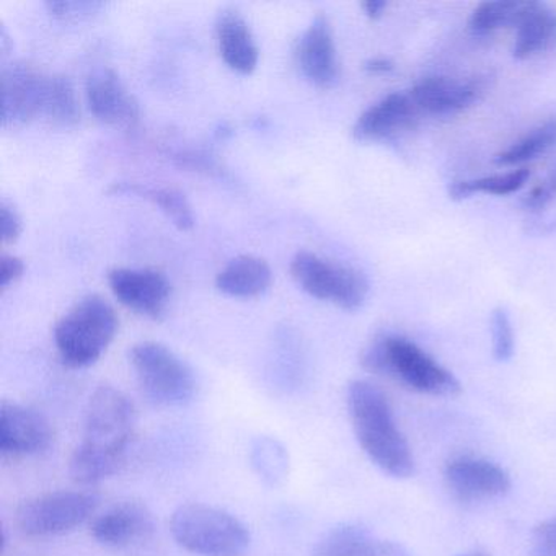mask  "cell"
<instances>
[{
	"label": "cell",
	"instance_id": "24",
	"mask_svg": "<svg viewBox=\"0 0 556 556\" xmlns=\"http://www.w3.org/2000/svg\"><path fill=\"white\" fill-rule=\"evenodd\" d=\"M51 122L61 126H73L79 123L80 106L73 80L63 74L47 77L45 87L43 113Z\"/></svg>",
	"mask_w": 556,
	"mask_h": 556
},
{
	"label": "cell",
	"instance_id": "15",
	"mask_svg": "<svg viewBox=\"0 0 556 556\" xmlns=\"http://www.w3.org/2000/svg\"><path fill=\"white\" fill-rule=\"evenodd\" d=\"M295 56L302 73L315 86L331 87L337 84L340 61L330 21L324 14H318L305 28Z\"/></svg>",
	"mask_w": 556,
	"mask_h": 556
},
{
	"label": "cell",
	"instance_id": "33",
	"mask_svg": "<svg viewBox=\"0 0 556 556\" xmlns=\"http://www.w3.org/2000/svg\"><path fill=\"white\" fill-rule=\"evenodd\" d=\"M553 197H555V193H553L552 187H549L545 180L543 184L533 187L532 190L527 193V197L523 198L522 204L526 210L539 211L543 210V207L553 200Z\"/></svg>",
	"mask_w": 556,
	"mask_h": 556
},
{
	"label": "cell",
	"instance_id": "7",
	"mask_svg": "<svg viewBox=\"0 0 556 556\" xmlns=\"http://www.w3.org/2000/svg\"><path fill=\"white\" fill-rule=\"evenodd\" d=\"M291 275L305 292L320 301L333 302L344 311L363 307L369 294V282L363 273L353 266L321 258L308 250L292 256Z\"/></svg>",
	"mask_w": 556,
	"mask_h": 556
},
{
	"label": "cell",
	"instance_id": "30",
	"mask_svg": "<svg viewBox=\"0 0 556 556\" xmlns=\"http://www.w3.org/2000/svg\"><path fill=\"white\" fill-rule=\"evenodd\" d=\"M22 233V219L18 216L17 210L8 201L0 203V236L2 242L14 243L17 242Z\"/></svg>",
	"mask_w": 556,
	"mask_h": 556
},
{
	"label": "cell",
	"instance_id": "36",
	"mask_svg": "<svg viewBox=\"0 0 556 556\" xmlns=\"http://www.w3.org/2000/svg\"><path fill=\"white\" fill-rule=\"evenodd\" d=\"M546 184L552 187L553 193L556 194V168H553L552 174H549V177L546 178Z\"/></svg>",
	"mask_w": 556,
	"mask_h": 556
},
{
	"label": "cell",
	"instance_id": "6",
	"mask_svg": "<svg viewBox=\"0 0 556 556\" xmlns=\"http://www.w3.org/2000/svg\"><path fill=\"white\" fill-rule=\"evenodd\" d=\"M132 369L146 395L162 406H185L197 393L193 369L174 351L155 341L135 344Z\"/></svg>",
	"mask_w": 556,
	"mask_h": 556
},
{
	"label": "cell",
	"instance_id": "8",
	"mask_svg": "<svg viewBox=\"0 0 556 556\" xmlns=\"http://www.w3.org/2000/svg\"><path fill=\"white\" fill-rule=\"evenodd\" d=\"M99 506L96 494L87 491H53L30 497L18 506V529L28 536L63 535L83 526Z\"/></svg>",
	"mask_w": 556,
	"mask_h": 556
},
{
	"label": "cell",
	"instance_id": "16",
	"mask_svg": "<svg viewBox=\"0 0 556 556\" xmlns=\"http://www.w3.org/2000/svg\"><path fill=\"white\" fill-rule=\"evenodd\" d=\"M154 529V516L144 503L123 501L93 520L92 535L100 545L126 548L144 542Z\"/></svg>",
	"mask_w": 556,
	"mask_h": 556
},
{
	"label": "cell",
	"instance_id": "35",
	"mask_svg": "<svg viewBox=\"0 0 556 556\" xmlns=\"http://www.w3.org/2000/svg\"><path fill=\"white\" fill-rule=\"evenodd\" d=\"M366 71L374 74H386L393 70V64L389 60L383 58H374V60L367 61Z\"/></svg>",
	"mask_w": 556,
	"mask_h": 556
},
{
	"label": "cell",
	"instance_id": "3",
	"mask_svg": "<svg viewBox=\"0 0 556 556\" xmlns=\"http://www.w3.org/2000/svg\"><path fill=\"white\" fill-rule=\"evenodd\" d=\"M364 369L390 377L413 392L455 396L462 392L457 377L429 356L422 348L399 334L376 338L361 354Z\"/></svg>",
	"mask_w": 556,
	"mask_h": 556
},
{
	"label": "cell",
	"instance_id": "10",
	"mask_svg": "<svg viewBox=\"0 0 556 556\" xmlns=\"http://www.w3.org/2000/svg\"><path fill=\"white\" fill-rule=\"evenodd\" d=\"M448 491L465 503L496 500L509 493L513 481L509 473L488 458L460 455L444 468Z\"/></svg>",
	"mask_w": 556,
	"mask_h": 556
},
{
	"label": "cell",
	"instance_id": "25",
	"mask_svg": "<svg viewBox=\"0 0 556 556\" xmlns=\"http://www.w3.org/2000/svg\"><path fill=\"white\" fill-rule=\"evenodd\" d=\"M530 172L527 168H517V170L507 172V174L491 175V177L475 178V180L455 181L448 188V194L452 200H465L473 194H496V197H506V194L516 193L529 180Z\"/></svg>",
	"mask_w": 556,
	"mask_h": 556
},
{
	"label": "cell",
	"instance_id": "20",
	"mask_svg": "<svg viewBox=\"0 0 556 556\" xmlns=\"http://www.w3.org/2000/svg\"><path fill=\"white\" fill-rule=\"evenodd\" d=\"M556 47V12L542 2H526L516 25L513 56L532 60Z\"/></svg>",
	"mask_w": 556,
	"mask_h": 556
},
{
	"label": "cell",
	"instance_id": "27",
	"mask_svg": "<svg viewBox=\"0 0 556 556\" xmlns=\"http://www.w3.org/2000/svg\"><path fill=\"white\" fill-rule=\"evenodd\" d=\"M253 468L256 475L265 481L266 484H276L285 481L289 470V455L281 442L273 438H258L252 445L250 452Z\"/></svg>",
	"mask_w": 556,
	"mask_h": 556
},
{
	"label": "cell",
	"instance_id": "5",
	"mask_svg": "<svg viewBox=\"0 0 556 556\" xmlns=\"http://www.w3.org/2000/svg\"><path fill=\"white\" fill-rule=\"evenodd\" d=\"M175 542L198 556H242L252 542L245 523L219 507L185 504L170 519Z\"/></svg>",
	"mask_w": 556,
	"mask_h": 556
},
{
	"label": "cell",
	"instance_id": "21",
	"mask_svg": "<svg viewBox=\"0 0 556 556\" xmlns=\"http://www.w3.org/2000/svg\"><path fill=\"white\" fill-rule=\"evenodd\" d=\"M273 273L265 260L240 255L230 260L216 276V288L233 298H253L271 285Z\"/></svg>",
	"mask_w": 556,
	"mask_h": 556
},
{
	"label": "cell",
	"instance_id": "13",
	"mask_svg": "<svg viewBox=\"0 0 556 556\" xmlns=\"http://www.w3.org/2000/svg\"><path fill=\"white\" fill-rule=\"evenodd\" d=\"M109 285L122 304L152 318L164 314L170 299V281L159 269L115 268L109 273Z\"/></svg>",
	"mask_w": 556,
	"mask_h": 556
},
{
	"label": "cell",
	"instance_id": "14",
	"mask_svg": "<svg viewBox=\"0 0 556 556\" xmlns=\"http://www.w3.org/2000/svg\"><path fill=\"white\" fill-rule=\"evenodd\" d=\"M486 89L484 77L467 80L426 77L409 90V96L421 115L451 116L470 109Z\"/></svg>",
	"mask_w": 556,
	"mask_h": 556
},
{
	"label": "cell",
	"instance_id": "34",
	"mask_svg": "<svg viewBox=\"0 0 556 556\" xmlns=\"http://www.w3.org/2000/svg\"><path fill=\"white\" fill-rule=\"evenodd\" d=\"M361 8L366 12L367 17L379 18L386 12L387 2H383V0H366L361 4Z\"/></svg>",
	"mask_w": 556,
	"mask_h": 556
},
{
	"label": "cell",
	"instance_id": "4",
	"mask_svg": "<svg viewBox=\"0 0 556 556\" xmlns=\"http://www.w3.org/2000/svg\"><path fill=\"white\" fill-rule=\"evenodd\" d=\"M115 308L102 295L80 299L54 327V343L66 366L80 369L97 363L118 333Z\"/></svg>",
	"mask_w": 556,
	"mask_h": 556
},
{
	"label": "cell",
	"instance_id": "29",
	"mask_svg": "<svg viewBox=\"0 0 556 556\" xmlns=\"http://www.w3.org/2000/svg\"><path fill=\"white\" fill-rule=\"evenodd\" d=\"M530 556H556V516L536 523L530 533Z\"/></svg>",
	"mask_w": 556,
	"mask_h": 556
},
{
	"label": "cell",
	"instance_id": "22",
	"mask_svg": "<svg viewBox=\"0 0 556 556\" xmlns=\"http://www.w3.org/2000/svg\"><path fill=\"white\" fill-rule=\"evenodd\" d=\"M109 193L136 194L151 201L161 207L162 213L181 230L193 229L194 214L190 201L184 191L174 187H149V185L132 184V181H116L110 185Z\"/></svg>",
	"mask_w": 556,
	"mask_h": 556
},
{
	"label": "cell",
	"instance_id": "12",
	"mask_svg": "<svg viewBox=\"0 0 556 556\" xmlns=\"http://www.w3.org/2000/svg\"><path fill=\"white\" fill-rule=\"evenodd\" d=\"M86 96L90 112L105 125L129 131L141 118L138 100L112 67H99L87 77Z\"/></svg>",
	"mask_w": 556,
	"mask_h": 556
},
{
	"label": "cell",
	"instance_id": "37",
	"mask_svg": "<svg viewBox=\"0 0 556 556\" xmlns=\"http://www.w3.org/2000/svg\"><path fill=\"white\" fill-rule=\"evenodd\" d=\"M460 556H491V555H488V553H484V552H471V553H465V555H460Z\"/></svg>",
	"mask_w": 556,
	"mask_h": 556
},
{
	"label": "cell",
	"instance_id": "19",
	"mask_svg": "<svg viewBox=\"0 0 556 556\" xmlns=\"http://www.w3.org/2000/svg\"><path fill=\"white\" fill-rule=\"evenodd\" d=\"M314 556H413L405 546L376 539L364 527L343 523L318 542Z\"/></svg>",
	"mask_w": 556,
	"mask_h": 556
},
{
	"label": "cell",
	"instance_id": "11",
	"mask_svg": "<svg viewBox=\"0 0 556 556\" xmlns=\"http://www.w3.org/2000/svg\"><path fill=\"white\" fill-rule=\"evenodd\" d=\"M54 439L47 416L15 402L0 405V451L8 457H28L47 451Z\"/></svg>",
	"mask_w": 556,
	"mask_h": 556
},
{
	"label": "cell",
	"instance_id": "32",
	"mask_svg": "<svg viewBox=\"0 0 556 556\" xmlns=\"http://www.w3.org/2000/svg\"><path fill=\"white\" fill-rule=\"evenodd\" d=\"M25 265L22 258L9 253H2L0 256V288L8 289L12 282L17 281L24 275Z\"/></svg>",
	"mask_w": 556,
	"mask_h": 556
},
{
	"label": "cell",
	"instance_id": "2",
	"mask_svg": "<svg viewBox=\"0 0 556 556\" xmlns=\"http://www.w3.org/2000/svg\"><path fill=\"white\" fill-rule=\"evenodd\" d=\"M348 413L364 454L390 477H413L415 457L386 393L369 380H353L346 392Z\"/></svg>",
	"mask_w": 556,
	"mask_h": 556
},
{
	"label": "cell",
	"instance_id": "28",
	"mask_svg": "<svg viewBox=\"0 0 556 556\" xmlns=\"http://www.w3.org/2000/svg\"><path fill=\"white\" fill-rule=\"evenodd\" d=\"M491 340H493V356L497 363H507L513 359L516 340H514L513 321L506 308H494L491 314Z\"/></svg>",
	"mask_w": 556,
	"mask_h": 556
},
{
	"label": "cell",
	"instance_id": "26",
	"mask_svg": "<svg viewBox=\"0 0 556 556\" xmlns=\"http://www.w3.org/2000/svg\"><path fill=\"white\" fill-rule=\"evenodd\" d=\"M526 2H484L471 12L468 28L475 37H486L501 28H516Z\"/></svg>",
	"mask_w": 556,
	"mask_h": 556
},
{
	"label": "cell",
	"instance_id": "9",
	"mask_svg": "<svg viewBox=\"0 0 556 556\" xmlns=\"http://www.w3.org/2000/svg\"><path fill=\"white\" fill-rule=\"evenodd\" d=\"M47 77L31 66L17 61L0 74V118L4 126H21L43 113Z\"/></svg>",
	"mask_w": 556,
	"mask_h": 556
},
{
	"label": "cell",
	"instance_id": "23",
	"mask_svg": "<svg viewBox=\"0 0 556 556\" xmlns=\"http://www.w3.org/2000/svg\"><path fill=\"white\" fill-rule=\"evenodd\" d=\"M553 149H556V113L552 118L532 129L529 135L514 142L506 151L500 152L494 157V162L504 167L526 164L548 154Z\"/></svg>",
	"mask_w": 556,
	"mask_h": 556
},
{
	"label": "cell",
	"instance_id": "18",
	"mask_svg": "<svg viewBox=\"0 0 556 556\" xmlns=\"http://www.w3.org/2000/svg\"><path fill=\"white\" fill-rule=\"evenodd\" d=\"M217 45L220 56L232 70L249 74L258 64V45L252 28L237 9H224L217 15Z\"/></svg>",
	"mask_w": 556,
	"mask_h": 556
},
{
	"label": "cell",
	"instance_id": "17",
	"mask_svg": "<svg viewBox=\"0 0 556 556\" xmlns=\"http://www.w3.org/2000/svg\"><path fill=\"white\" fill-rule=\"evenodd\" d=\"M416 109L409 92H393L370 105L353 126V136L357 141H383L402 131H408L418 122Z\"/></svg>",
	"mask_w": 556,
	"mask_h": 556
},
{
	"label": "cell",
	"instance_id": "1",
	"mask_svg": "<svg viewBox=\"0 0 556 556\" xmlns=\"http://www.w3.org/2000/svg\"><path fill=\"white\" fill-rule=\"evenodd\" d=\"M138 415L126 393L102 386L90 396L84 435L70 462V473L79 484H97L115 475L135 438Z\"/></svg>",
	"mask_w": 556,
	"mask_h": 556
},
{
	"label": "cell",
	"instance_id": "31",
	"mask_svg": "<svg viewBox=\"0 0 556 556\" xmlns=\"http://www.w3.org/2000/svg\"><path fill=\"white\" fill-rule=\"evenodd\" d=\"M47 5L51 14L61 18L83 17V15L92 14L96 9L102 8V4H96V2H64V0L48 2Z\"/></svg>",
	"mask_w": 556,
	"mask_h": 556
}]
</instances>
